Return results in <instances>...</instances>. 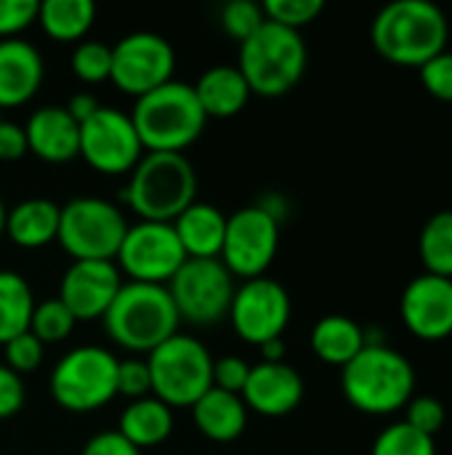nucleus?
<instances>
[{
	"instance_id": "obj_1",
	"label": "nucleus",
	"mask_w": 452,
	"mask_h": 455,
	"mask_svg": "<svg viewBox=\"0 0 452 455\" xmlns=\"http://www.w3.org/2000/svg\"><path fill=\"white\" fill-rule=\"evenodd\" d=\"M370 37L386 61L421 69L429 59L448 51L450 24L432 0H394L376 13Z\"/></svg>"
},
{
	"instance_id": "obj_2",
	"label": "nucleus",
	"mask_w": 452,
	"mask_h": 455,
	"mask_svg": "<svg viewBox=\"0 0 452 455\" xmlns=\"http://www.w3.org/2000/svg\"><path fill=\"white\" fill-rule=\"evenodd\" d=\"M341 389L352 408L389 416L416 397V371L402 352L376 341L341 368Z\"/></svg>"
},
{
	"instance_id": "obj_3",
	"label": "nucleus",
	"mask_w": 452,
	"mask_h": 455,
	"mask_svg": "<svg viewBox=\"0 0 452 455\" xmlns=\"http://www.w3.org/2000/svg\"><path fill=\"white\" fill-rule=\"evenodd\" d=\"M101 323L117 347L149 355L178 333L181 320L165 285L128 283L117 291Z\"/></svg>"
},
{
	"instance_id": "obj_4",
	"label": "nucleus",
	"mask_w": 452,
	"mask_h": 455,
	"mask_svg": "<svg viewBox=\"0 0 452 455\" xmlns=\"http://www.w3.org/2000/svg\"><path fill=\"white\" fill-rule=\"evenodd\" d=\"M197 195V173L184 152H147L131 171L125 200L139 221L173 224Z\"/></svg>"
},
{
	"instance_id": "obj_5",
	"label": "nucleus",
	"mask_w": 452,
	"mask_h": 455,
	"mask_svg": "<svg viewBox=\"0 0 452 455\" xmlns=\"http://www.w3.org/2000/svg\"><path fill=\"white\" fill-rule=\"evenodd\" d=\"M131 120L147 152H184L202 136L208 123L194 88L181 80L136 99Z\"/></svg>"
},
{
	"instance_id": "obj_6",
	"label": "nucleus",
	"mask_w": 452,
	"mask_h": 455,
	"mask_svg": "<svg viewBox=\"0 0 452 455\" xmlns=\"http://www.w3.org/2000/svg\"><path fill=\"white\" fill-rule=\"evenodd\" d=\"M306 43L301 32L264 21L245 43H240V64L250 93L274 99L293 91L306 72Z\"/></svg>"
},
{
	"instance_id": "obj_7",
	"label": "nucleus",
	"mask_w": 452,
	"mask_h": 455,
	"mask_svg": "<svg viewBox=\"0 0 452 455\" xmlns=\"http://www.w3.org/2000/svg\"><path fill=\"white\" fill-rule=\"evenodd\" d=\"M152 397L173 408H192L213 387V357L192 336L176 333L147 357Z\"/></svg>"
},
{
	"instance_id": "obj_8",
	"label": "nucleus",
	"mask_w": 452,
	"mask_h": 455,
	"mask_svg": "<svg viewBox=\"0 0 452 455\" xmlns=\"http://www.w3.org/2000/svg\"><path fill=\"white\" fill-rule=\"evenodd\" d=\"M51 397L69 413H93L117 397V357L104 347L67 352L51 373Z\"/></svg>"
},
{
	"instance_id": "obj_9",
	"label": "nucleus",
	"mask_w": 452,
	"mask_h": 455,
	"mask_svg": "<svg viewBox=\"0 0 452 455\" xmlns=\"http://www.w3.org/2000/svg\"><path fill=\"white\" fill-rule=\"evenodd\" d=\"M128 232L117 205L101 197H75L59 216V245L72 261H112Z\"/></svg>"
},
{
	"instance_id": "obj_10",
	"label": "nucleus",
	"mask_w": 452,
	"mask_h": 455,
	"mask_svg": "<svg viewBox=\"0 0 452 455\" xmlns=\"http://www.w3.org/2000/svg\"><path fill=\"white\" fill-rule=\"evenodd\" d=\"M178 320L197 328L216 325L229 315L234 299V277L221 259H186L165 285Z\"/></svg>"
},
{
	"instance_id": "obj_11",
	"label": "nucleus",
	"mask_w": 452,
	"mask_h": 455,
	"mask_svg": "<svg viewBox=\"0 0 452 455\" xmlns=\"http://www.w3.org/2000/svg\"><path fill=\"white\" fill-rule=\"evenodd\" d=\"M277 248L280 224L272 211L261 205H248L226 216V235L218 259L232 272V277H264V272L277 256Z\"/></svg>"
},
{
	"instance_id": "obj_12",
	"label": "nucleus",
	"mask_w": 452,
	"mask_h": 455,
	"mask_svg": "<svg viewBox=\"0 0 452 455\" xmlns=\"http://www.w3.org/2000/svg\"><path fill=\"white\" fill-rule=\"evenodd\" d=\"M115 259L131 283L168 285L186 261V253L173 232V224L139 221L128 227Z\"/></svg>"
},
{
	"instance_id": "obj_13",
	"label": "nucleus",
	"mask_w": 452,
	"mask_h": 455,
	"mask_svg": "<svg viewBox=\"0 0 452 455\" xmlns=\"http://www.w3.org/2000/svg\"><path fill=\"white\" fill-rule=\"evenodd\" d=\"M80 157L104 176L131 173L144 157V144L131 115L112 107H99L80 125Z\"/></svg>"
},
{
	"instance_id": "obj_14",
	"label": "nucleus",
	"mask_w": 452,
	"mask_h": 455,
	"mask_svg": "<svg viewBox=\"0 0 452 455\" xmlns=\"http://www.w3.org/2000/svg\"><path fill=\"white\" fill-rule=\"evenodd\" d=\"M176 51L155 32H131L112 45L109 80L128 96H147L173 80Z\"/></svg>"
},
{
	"instance_id": "obj_15",
	"label": "nucleus",
	"mask_w": 452,
	"mask_h": 455,
	"mask_svg": "<svg viewBox=\"0 0 452 455\" xmlns=\"http://www.w3.org/2000/svg\"><path fill=\"white\" fill-rule=\"evenodd\" d=\"M229 320L234 333L253 347L282 339L290 323V296L288 291L269 277L245 280L232 299Z\"/></svg>"
},
{
	"instance_id": "obj_16",
	"label": "nucleus",
	"mask_w": 452,
	"mask_h": 455,
	"mask_svg": "<svg viewBox=\"0 0 452 455\" xmlns=\"http://www.w3.org/2000/svg\"><path fill=\"white\" fill-rule=\"evenodd\" d=\"M120 288V269L112 261H72L61 277L56 299L77 323H85L101 320Z\"/></svg>"
},
{
	"instance_id": "obj_17",
	"label": "nucleus",
	"mask_w": 452,
	"mask_h": 455,
	"mask_svg": "<svg viewBox=\"0 0 452 455\" xmlns=\"http://www.w3.org/2000/svg\"><path fill=\"white\" fill-rule=\"evenodd\" d=\"M408 331L424 341L452 336V280L440 275H418L408 283L400 301Z\"/></svg>"
},
{
	"instance_id": "obj_18",
	"label": "nucleus",
	"mask_w": 452,
	"mask_h": 455,
	"mask_svg": "<svg viewBox=\"0 0 452 455\" xmlns=\"http://www.w3.org/2000/svg\"><path fill=\"white\" fill-rule=\"evenodd\" d=\"M240 397L248 411L266 419H280L301 405L304 379L288 363H258L250 365V376Z\"/></svg>"
},
{
	"instance_id": "obj_19",
	"label": "nucleus",
	"mask_w": 452,
	"mask_h": 455,
	"mask_svg": "<svg viewBox=\"0 0 452 455\" xmlns=\"http://www.w3.org/2000/svg\"><path fill=\"white\" fill-rule=\"evenodd\" d=\"M24 133L27 149L45 163H69L80 157V125L59 104L35 109L24 125Z\"/></svg>"
},
{
	"instance_id": "obj_20",
	"label": "nucleus",
	"mask_w": 452,
	"mask_h": 455,
	"mask_svg": "<svg viewBox=\"0 0 452 455\" xmlns=\"http://www.w3.org/2000/svg\"><path fill=\"white\" fill-rule=\"evenodd\" d=\"M40 51L21 40H0V109L27 104L43 83Z\"/></svg>"
},
{
	"instance_id": "obj_21",
	"label": "nucleus",
	"mask_w": 452,
	"mask_h": 455,
	"mask_svg": "<svg viewBox=\"0 0 452 455\" xmlns=\"http://www.w3.org/2000/svg\"><path fill=\"white\" fill-rule=\"evenodd\" d=\"M173 232L186 259H218L226 235V216L216 205L194 200L173 221Z\"/></svg>"
},
{
	"instance_id": "obj_22",
	"label": "nucleus",
	"mask_w": 452,
	"mask_h": 455,
	"mask_svg": "<svg viewBox=\"0 0 452 455\" xmlns=\"http://www.w3.org/2000/svg\"><path fill=\"white\" fill-rule=\"evenodd\" d=\"M192 88L205 117H218V120L234 117L237 112L245 109L250 99V88L242 72L232 64H218V67L205 69Z\"/></svg>"
},
{
	"instance_id": "obj_23",
	"label": "nucleus",
	"mask_w": 452,
	"mask_h": 455,
	"mask_svg": "<svg viewBox=\"0 0 452 455\" xmlns=\"http://www.w3.org/2000/svg\"><path fill=\"white\" fill-rule=\"evenodd\" d=\"M194 427L213 443H232L248 427V408L240 395L221 392L210 387L194 405H192Z\"/></svg>"
},
{
	"instance_id": "obj_24",
	"label": "nucleus",
	"mask_w": 452,
	"mask_h": 455,
	"mask_svg": "<svg viewBox=\"0 0 452 455\" xmlns=\"http://www.w3.org/2000/svg\"><path fill=\"white\" fill-rule=\"evenodd\" d=\"M59 216L61 208L45 197H29L8 211L5 235L19 248H43L59 237Z\"/></svg>"
},
{
	"instance_id": "obj_25",
	"label": "nucleus",
	"mask_w": 452,
	"mask_h": 455,
	"mask_svg": "<svg viewBox=\"0 0 452 455\" xmlns=\"http://www.w3.org/2000/svg\"><path fill=\"white\" fill-rule=\"evenodd\" d=\"M309 341H312L314 355L322 363L338 365V368L352 363L368 347V336H365L362 325L346 315H328V317L317 320Z\"/></svg>"
},
{
	"instance_id": "obj_26",
	"label": "nucleus",
	"mask_w": 452,
	"mask_h": 455,
	"mask_svg": "<svg viewBox=\"0 0 452 455\" xmlns=\"http://www.w3.org/2000/svg\"><path fill=\"white\" fill-rule=\"evenodd\" d=\"M117 432L133 445V448H155L165 443L173 432V411L160 403L157 397H141L125 405L120 413Z\"/></svg>"
},
{
	"instance_id": "obj_27",
	"label": "nucleus",
	"mask_w": 452,
	"mask_h": 455,
	"mask_svg": "<svg viewBox=\"0 0 452 455\" xmlns=\"http://www.w3.org/2000/svg\"><path fill=\"white\" fill-rule=\"evenodd\" d=\"M96 21L93 0H45L37 8V24L59 43H75L88 35Z\"/></svg>"
},
{
	"instance_id": "obj_28",
	"label": "nucleus",
	"mask_w": 452,
	"mask_h": 455,
	"mask_svg": "<svg viewBox=\"0 0 452 455\" xmlns=\"http://www.w3.org/2000/svg\"><path fill=\"white\" fill-rule=\"evenodd\" d=\"M35 296L29 283L11 269H0V347L29 331Z\"/></svg>"
},
{
	"instance_id": "obj_29",
	"label": "nucleus",
	"mask_w": 452,
	"mask_h": 455,
	"mask_svg": "<svg viewBox=\"0 0 452 455\" xmlns=\"http://www.w3.org/2000/svg\"><path fill=\"white\" fill-rule=\"evenodd\" d=\"M418 251L429 275L452 280V211H440L424 224Z\"/></svg>"
},
{
	"instance_id": "obj_30",
	"label": "nucleus",
	"mask_w": 452,
	"mask_h": 455,
	"mask_svg": "<svg viewBox=\"0 0 452 455\" xmlns=\"http://www.w3.org/2000/svg\"><path fill=\"white\" fill-rule=\"evenodd\" d=\"M75 325H77V320L72 317V312L59 299H48L43 304H35L32 320H29V333L45 347V344H59V341L69 339Z\"/></svg>"
},
{
	"instance_id": "obj_31",
	"label": "nucleus",
	"mask_w": 452,
	"mask_h": 455,
	"mask_svg": "<svg viewBox=\"0 0 452 455\" xmlns=\"http://www.w3.org/2000/svg\"><path fill=\"white\" fill-rule=\"evenodd\" d=\"M370 455H437V448H434V437H426L413 427H408L405 421H400L386 427L376 437Z\"/></svg>"
},
{
	"instance_id": "obj_32",
	"label": "nucleus",
	"mask_w": 452,
	"mask_h": 455,
	"mask_svg": "<svg viewBox=\"0 0 452 455\" xmlns=\"http://www.w3.org/2000/svg\"><path fill=\"white\" fill-rule=\"evenodd\" d=\"M72 72L83 83H104L112 75V48L101 40H80L72 51Z\"/></svg>"
},
{
	"instance_id": "obj_33",
	"label": "nucleus",
	"mask_w": 452,
	"mask_h": 455,
	"mask_svg": "<svg viewBox=\"0 0 452 455\" xmlns=\"http://www.w3.org/2000/svg\"><path fill=\"white\" fill-rule=\"evenodd\" d=\"M322 0H266L261 3V11L266 21H274L280 27L301 32L306 24H312L322 13Z\"/></svg>"
},
{
	"instance_id": "obj_34",
	"label": "nucleus",
	"mask_w": 452,
	"mask_h": 455,
	"mask_svg": "<svg viewBox=\"0 0 452 455\" xmlns=\"http://www.w3.org/2000/svg\"><path fill=\"white\" fill-rule=\"evenodd\" d=\"M264 21H266V16H264L261 5L253 0H232L221 11V27L237 43H245Z\"/></svg>"
},
{
	"instance_id": "obj_35",
	"label": "nucleus",
	"mask_w": 452,
	"mask_h": 455,
	"mask_svg": "<svg viewBox=\"0 0 452 455\" xmlns=\"http://www.w3.org/2000/svg\"><path fill=\"white\" fill-rule=\"evenodd\" d=\"M408 416H405V424L413 427L416 432L426 435V437H437L448 421V413H445V405L442 400L432 397V395H418L413 397L408 405H405Z\"/></svg>"
},
{
	"instance_id": "obj_36",
	"label": "nucleus",
	"mask_w": 452,
	"mask_h": 455,
	"mask_svg": "<svg viewBox=\"0 0 452 455\" xmlns=\"http://www.w3.org/2000/svg\"><path fill=\"white\" fill-rule=\"evenodd\" d=\"M3 349H5V368H11L19 376L37 371L43 363V355H45V347L29 331L19 333L16 339L3 344Z\"/></svg>"
},
{
	"instance_id": "obj_37",
	"label": "nucleus",
	"mask_w": 452,
	"mask_h": 455,
	"mask_svg": "<svg viewBox=\"0 0 452 455\" xmlns=\"http://www.w3.org/2000/svg\"><path fill=\"white\" fill-rule=\"evenodd\" d=\"M37 0H0V40L19 37L37 21Z\"/></svg>"
},
{
	"instance_id": "obj_38",
	"label": "nucleus",
	"mask_w": 452,
	"mask_h": 455,
	"mask_svg": "<svg viewBox=\"0 0 452 455\" xmlns=\"http://www.w3.org/2000/svg\"><path fill=\"white\" fill-rule=\"evenodd\" d=\"M117 395L133 400L152 395V376L147 360H117Z\"/></svg>"
},
{
	"instance_id": "obj_39",
	"label": "nucleus",
	"mask_w": 452,
	"mask_h": 455,
	"mask_svg": "<svg viewBox=\"0 0 452 455\" xmlns=\"http://www.w3.org/2000/svg\"><path fill=\"white\" fill-rule=\"evenodd\" d=\"M421 83L434 99L452 101V51L437 53L421 67Z\"/></svg>"
},
{
	"instance_id": "obj_40",
	"label": "nucleus",
	"mask_w": 452,
	"mask_h": 455,
	"mask_svg": "<svg viewBox=\"0 0 452 455\" xmlns=\"http://www.w3.org/2000/svg\"><path fill=\"white\" fill-rule=\"evenodd\" d=\"M250 376V365L237 355H224L213 360V387L229 395H242L245 381Z\"/></svg>"
},
{
	"instance_id": "obj_41",
	"label": "nucleus",
	"mask_w": 452,
	"mask_h": 455,
	"mask_svg": "<svg viewBox=\"0 0 452 455\" xmlns=\"http://www.w3.org/2000/svg\"><path fill=\"white\" fill-rule=\"evenodd\" d=\"M24 397H27V392H24L21 376L5 365H0V421L16 416L24 408Z\"/></svg>"
},
{
	"instance_id": "obj_42",
	"label": "nucleus",
	"mask_w": 452,
	"mask_h": 455,
	"mask_svg": "<svg viewBox=\"0 0 452 455\" xmlns=\"http://www.w3.org/2000/svg\"><path fill=\"white\" fill-rule=\"evenodd\" d=\"M80 455H141V451L133 448L120 432H99L83 445Z\"/></svg>"
},
{
	"instance_id": "obj_43",
	"label": "nucleus",
	"mask_w": 452,
	"mask_h": 455,
	"mask_svg": "<svg viewBox=\"0 0 452 455\" xmlns=\"http://www.w3.org/2000/svg\"><path fill=\"white\" fill-rule=\"evenodd\" d=\"M27 152H29V149H27L24 125L0 117V160H3V163H13V160L24 157Z\"/></svg>"
},
{
	"instance_id": "obj_44",
	"label": "nucleus",
	"mask_w": 452,
	"mask_h": 455,
	"mask_svg": "<svg viewBox=\"0 0 452 455\" xmlns=\"http://www.w3.org/2000/svg\"><path fill=\"white\" fill-rule=\"evenodd\" d=\"M99 107H101V104L96 101V96H91V93H75L64 109L72 115V120H75L77 125H83V123H85V120L99 109Z\"/></svg>"
},
{
	"instance_id": "obj_45",
	"label": "nucleus",
	"mask_w": 452,
	"mask_h": 455,
	"mask_svg": "<svg viewBox=\"0 0 452 455\" xmlns=\"http://www.w3.org/2000/svg\"><path fill=\"white\" fill-rule=\"evenodd\" d=\"M258 352H261V363H285V341L282 339L261 344Z\"/></svg>"
},
{
	"instance_id": "obj_46",
	"label": "nucleus",
	"mask_w": 452,
	"mask_h": 455,
	"mask_svg": "<svg viewBox=\"0 0 452 455\" xmlns=\"http://www.w3.org/2000/svg\"><path fill=\"white\" fill-rule=\"evenodd\" d=\"M5 219H8V208H5V203L0 200V237L5 235Z\"/></svg>"
}]
</instances>
